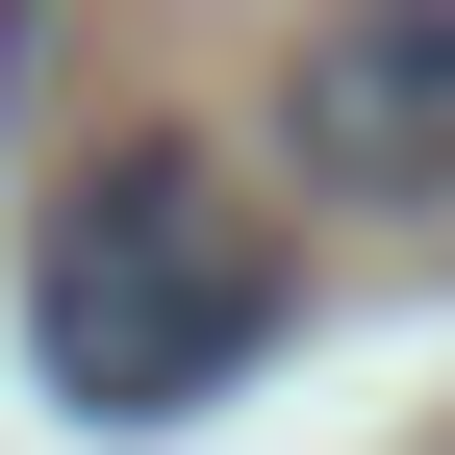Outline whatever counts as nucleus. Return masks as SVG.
Returning a JSON list of instances; mask_svg holds the SVG:
<instances>
[{"instance_id":"1","label":"nucleus","mask_w":455,"mask_h":455,"mask_svg":"<svg viewBox=\"0 0 455 455\" xmlns=\"http://www.w3.org/2000/svg\"><path fill=\"white\" fill-rule=\"evenodd\" d=\"M253 329H278V228L203 178V152H101L76 203H51V253H26V355H51V405H101V430H178L203 379H253Z\"/></svg>"},{"instance_id":"2","label":"nucleus","mask_w":455,"mask_h":455,"mask_svg":"<svg viewBox=\"0 0 455 455\" xmlns=\"http://www.w3.org/2000/svg\"><path fill=\"white\" fill-rule=\"evenodd\" d=\"M278 178L455 228V0H329V26L278 51Z\"/></svg>"}]
</instances>
